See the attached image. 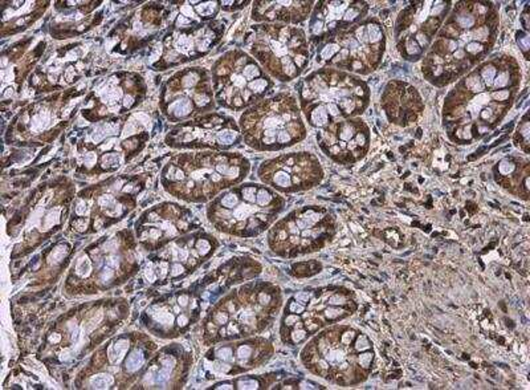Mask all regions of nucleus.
I'll list each match as a JSON object with an SVG mask.
<instances>
[{
  "mask_svg": "<svg viewBox=\"0 0 530 390\" xmlns=\"http://www.w3.org/2000/svg\"><path fill=\"white\" fill-rule=\"evenodd\" d=\"M64 255H65L64 247L55 248L52 254H51V263L56 264V263H59V261H61V260L64 259Z\"/></svg>",
  "mask_w": 530,
  "mask_h": 390,
  "instance_id": "21",
  "label": "nucleus"
},
{
  "mask_svg": "<svg viewBox=\"0 0 530 390\" xmlns=\"http://www.w3.org/2000/svg\"><path fill=\"white\" fill-rule=\"evenodd\" d=\"M127 349H129V341L127 340H118L117 342H114L108 350V356H109L110 361L117 362V364L121 362L122 358L125 357Z\"/></svg>",
  "mask_w": 530,
  "mask_h": 390,
  "instance_id": "13",
  "label": "nucleus"
},
{
  "mask_svg": "<svg viewBox=\"0 0 530 390\" xmlns=\"http://www.w3.org/2000/svg\"><path fill=\"white\" fill-rule=\"evenodd\" d=\"M366 12V3L360 1H326L317 5L316 20L312 23V33L320 36L333 31L350 28Z\"/></svg>",
  "mask_w": 530,
  "mask_h": 390,
  "instance_id": "12",
  "label": "nucleus"
},
{
  "mask_svg": "<svg viewBox=\"0 0 530 390\" xmlns=\"http://www.w3.org/2000/svg\"><path fill=\"white\" fill-rule=\"evenodd\" d=\"M260 175L279 190L297 191L316 186L322 170L313 155L291 154L265 163Z\"/></svg>",
  "mask_w": 530,
  "mask_h": 390,
  "instance_id": "10",
  "label": "nucleus"
},
{
  "mask_svg": "<svg viewBox=\"0 0 530 390\" xmlns=\"http://www.w3.org/2000/svg\"><path fill=\"white\" fill-rule=\"evenodd\" d=\"M121 97H122L121 89H118V88H112V89H106V92L104 93V96H102V100H104L105 102H113V101H118Z\"/></svg>",
  "mask_w": 530,
  "mask_h": 390,
  "instance_id": "20",
  "label": "nucleus"
},
{
  "mask_svg": "<svg viewBox=\"0 0 530 390\" xmlns=\"http://www.w3.org/2000/svg\"><path fill=\"white\" fill-rule=\"evenodd\" d=\"M114 384V377L110 374H97L90 380V385L96 389H105Z\"/></svg>",
  "mask_w": 530,
  "mask_h": 390,
  "instance_id": "17",
  "label": "nucleus"
},
{
  "mask_svg": "<svg viewBox=\"0 0 530 390\" xmlns=\"http://www.w3.org/2000/svg\"><path fill=\"white\" fill-rule=\"evenodd\" d=\"M237 385H239L240 389H256V388H259L256 381H240Z\"/></svg>",
  "mask_w": 530,
  "mask_h": 390,
  "instance_id": "26",
  "label": "nucleus"
},
{
  "mask_svg": "<svg viewBox=\"0 0 530 390\" xmlns=\"http://www.w3.org/2000/svg\"><path fill=\"white\" fill-rule=\"evenodd\" d=\"M492 3H460L431 44L423 73L433 84H448L473 68L489 52L496 33Z\"/></svg>",
  "mask_w": 530,
  "mask_h": 390,
  "instance_id": "2",
  "label": "nucleus"
},
{
  "mask_svg": "<svg viewBox=\"0 0 530 390\" xmlns=\"http://www.w3.org/2000/svg\"><path fill=\"white\" fill-rule=\"evenodd\" d=\"M162 265L165 267V268L167 267L166 263H162ZM165 275H166V269H162V272H161V277H165Z\"/></svg>",
  "mask_w": 530,
  "mask_h": 390,
  "instance_id": "30",
  "label": "nucleus"
},
{
  "mask_svg": "<svg viewBox=\"0 0 530 390\" xmlns=\"http://www.w3.org/2000/svg\"><path fill=\"white\" fill-rule=\"evenodd\" d=\"M57 220H59V210L51 211L48 216H45V227H52Z\"/></svg>",
  "mask_w": 530,
  "mask_h": 390,
  "instance_id": "22",
  "label": "nucleus"
},
{
  "mask_svg": "<svg viewBox=\"0 0 530 390\" xmlns=\"http://www.w3.org/2000/svg\"><path fill=\"white\" fill-rule=\"evenodd\" d=\"M143 362H145L143 353H142L141 350H134L133 353L130 354L127 360H126V370H127L129 373H134V372H137V370L143 365Z\"/></svg>",
  "mask_w": 530,
  "mask_h": 390,
  "instance_id": "15",
  "label": "nucleus"
},
{
  "mask_svg": "<svg viewBox=\"0 0 530 390\" xmlns=\"http://www.w3.org/2000/svg\"><path fill=\"white\" fill-rule=\"evenodd\" d=\"M368 104V88L359 77L336 68L317 72L302 89V108L309 124L326 128L356 118Z\"/></svg>",
  "mask_w": 530,
  "mask_h": 390,
  "instance_id": "3",
  "label": "nucleus"
},
{
  "mask_svg": "<svg viewBox=\"0 0 530 390\" xmlns=\"http://www.w3.org/2000/svg\"><path fill=\"white\" fill-rule=\"evenodd\" d=\"M370 133L359 118H350L326 126L321 131V146L338 163H354L368 149Z\"/></svg>",
  "mask_w": 530,
  "mask_h": 390,
  "instance_id": "11",
  "label": "nucleus"
},
{
  "mask_svg": "<svg viewBox=\"0 0 530 390\" xmlns=\"http://www.w3.org/2000/svg\"><path fill=\"white\" fill-rule=\"evenodd\" d=\"M192 106H191V101L188 98H180V100H177L170 105L169 108V112L173 113L175 117H184L187 114L190 113Z\"/></svg>",
  "mask_w": 530,
  "mask_h": 390,
  "instance_id": "14",
  "label": "nucleus"
},
{
  "mask_svg": "<svg viewBox=\"0 0 530 390\" xmlns=\"http://www.w3.org/2000/svg\"><path fill=\"white\" fill-rule=\"evenodd\" d=\"M214 8L215 3H204V4L202 5H198V11L202 13V15H210V13H212Z\"/></svg>",
  "mask_w": 530,
  "mask_h": 390,
  "instance_id": "25",
  "label": "nucleus"
},
{
  "mask_svg": "<svg viewBox=\"0 0 530 390\" xmlns=\"http://www.w3.org/2000/svg\"><path fill=\"white\" fill-rule=\"evenodd\" d=\"M447 4L443 1L415 3L402 12L398 21V48L402 56L415 60L431 44L445 19Z\"/></svg>",
  "mask_w": 530,
  "mask_h": 390,
  "instance_id": "8",
  "label": "nucleus"
},
{
  "mask_svg": "<svg viewBox=\"0 0 530 390\" xmlns=\"http://www.w3.org/2000/svg\"><path fill=\"white\" fill-rule=\"evenodd\" d=\"M49 122V113L47 110H41L40 113L33 116L32 122H31V130L32 131H40L48 125Z\"/></svg>",
  "mask_w": 530,
  "mask_h": 390,
  "instance_id": "18",
  "label": "nucleus"
},
{
  "mask_svg": "<svg viewBox=\"0 0 530 390\" xmlns=\"http://www.w3.org/2000/svg\"><path fill=\"white\" fill-rule=\"evenodd\" d=\"M150 315L153 316V319H154L157 323H159V324H162V325H173V323H174V315L173 313H170L167 309H161V308H153L151 311H150Z\"/></svg>",
  "mask_w": 530,
  "mask_h": 390,
  "instance_id": "16",
  "label": "nucleus"
},
{
  "mask_svg": "<svg viewBox=\"0 0 530 390\" xmlns=\"http://www.w3.org/2000/svg\"><path fill=\"white\" fill-rule=\"evenodd\" d=\"M385 51V35L375 21L338 31L321 51L329 68L367 74L376 68Z\"/></svg>",
  "mask_w": 530,
  "mask_h": 390,
  "instance_id": "6",
  "label": "nucleus"
},
{
  "mask_svg": "<svg viewBox=\"0 0 530 390\" xmlns=\"http://www.w3.org/2000/svg\"><path fill=\"white\" fill-rule=\"evenodd\" d=\"M295 300L298 301V303H302V304H305V303H308L309 293H305V292L297 293V295H295Z\"/></svg>",
  "mask_w": 530,
  "mask_h": 390,
  "instance_id": "29",
  "label": "nucleus"
},
{
  "mask_svg": "<svg viewBox=\"0 0 530 390\" xmlns=\"http://www.w3.org/2000/svg\"><path fill=\"white\" fill-rule=\"evenodd\" d=\"M178 48L182 51V52H188V49H191V47H192V43H191L190 39H187V37H180L178 40Z\"/></svg>",
  "mask_w": 530,
  "mask_h": 390,
  "instance_id": "23",
  "label": "nucleus"
},
{
  "mask_svg": "<svg viewBox=\"0 0 530 390\" xmlns=\"http://www.w3.org/2000/svg\"><path fill=\"white\" fill-rule=\"evenodd\" d=\"M241 128L249 145L257 149H279L305 137L304 122L293 100L273 98L248 112Z\"/></svg>",
  "mask_w": 530,
  "mask_h": 390,
  "instance_id": "5",
  "label": "nucleus"
},
{
  "mask_svg": "<svg viewBox=\"0 0 530 390\" xmlns=\"http://www.w3.org/2000/svg\"><path fill=\"white\" fill-rule=\"evenodd\" d=\"M96 159H97V157H96L94 153H88V154L85 155L86 166H93L94 163H96Z\"/></svg>",
  "mask_w": 530,
  "mask_h": 390,
  "instance_id": "28",
  "label": "nucleus"
},
{
  "mask_svg": "<svg viewBox=\"0 0 530 390\" xmlns=\"http://www.w3.org/2000/svg\"><path fill=\"white\" fill-rule=\"evenodd\" d=\"M280 224L276 231L277 243L288 240L293 248H299L302 252L316 251L333 235L334 223L332 216L316 208H305L295 212Z\"/></svg>",
  "mask_w": 530,
  "mask_h": 390,
  "instance_id": "9",
  "label": "nucleus"
},
{
  "mask_svg": "<svg viewBox=\"0 0 530 390\" xmlns=\"http://www.w3.org/2000/svg\"><path fill=\"white\" fill-rule=\"evenodd\" d=\"M198 80H199L198 74L192 72V73L187 74L186 77L183 78V85L187 86V88H190V86H194L195 82L198 81Z\"/></svg>",
  "mask_w": 530,
  "mask_h": 390,
  "instance_id": "24",
  "label": "nucleus"
},
{
  "mask_svg": "<svg viewBox=\"0 0 530 390\" xmlns=\"http://www.w3.org/2000/svg\"><path fill=\"white\" fill-rule=\"evenodd\" d=\"M305 364L337 384H355L367 377L374 354L371 342L350 326H333L305 349Z\"/></svg>",
  "mask_w": 530,
  "mask_h": 390,
  "instance_id": "4",
  "label": "nucleus"
},
{
  "mask_svg": "<svg viewBox=\"0 0 530 390\" xmlns=\"http://www.w3.org/2000/svg\"><path fill=\"white\" fill-rule=\"evenodd\" d=\"M520 78L510 57H494L463 78L444 108L455 139L470 142L489 131L509 109Z\"/></svg>",
  "mask_w": 530,
  "mask_h": 390,
  "instance_id": "1",
  "label": "nucleus"
},
{
  "mask_svg": "<svg viewBox=\"0 0 530 390\" xmlns=\"http://www.w3.org/2000/svg\"><path fill=\"white\" fill-rule=\"evenodd\" d=\"M90 269H92V263L90 260L86 258V256H82L77 260V264H76V273L78 276L85 277L90 273Z\"/></svg>",
  "mask_w": 530,
  "mask_h": 390,
  "instance_id": "19",
  "label": "nucleus"
},
{
  "mask_svg": "<svg viewBox=\"0 0 530 390\" xmlns=\"http://www.w3.org/2000/svg\"><path fill=\"white\" fill-rule=\"evenodd\" d=\"M86 212H88V206H86L85 202H81V203H78V206H76V214L77 215H85Z\"/></svg>",
  "mask_w": 530,
  "mask_h": 390,
  "instance_id": "27",
  "label": "nucleus"
},
{
  "mask_svg": "<svg viewBox=\"0 0 530 390\" xmlns=\"http://www.w3.org/2000/svg\"><path fill=\"white\" fill-rule=\"evenodd\" d=\"M275 194L267 187L244 186L240 196L236 193L224 195L220 204L224 208L223 220L231 232L244 234L245 231H261L276 215L281 206H272Z\"/></svg>",
  "mask_w": 530,
  "mask_h": 390,
  "instance_id": "7",
  "label": "nucleus"
}]
</instances>
